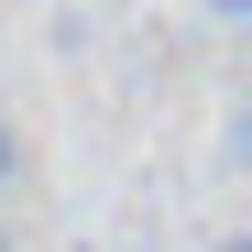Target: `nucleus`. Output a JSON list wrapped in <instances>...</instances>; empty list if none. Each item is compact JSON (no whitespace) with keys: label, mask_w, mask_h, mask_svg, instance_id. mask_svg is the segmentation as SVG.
<instances>
[{"label":"nucleus","mask_w":252,"mask_h":252,"mask_svg":"<svg viewBox=\"0 0 252 252\" xmlns=\"http://www.w3.org/2000/svg\"><path fill=\"white\" fill-rule=\"evenodd\" d=\"M11 197H22V132L0 121V208H11Z\"/></svg>","instance_id":"1"},{"label":"nucleus","mask_w":252,"mask_h":252,"mask_svg":"<svg viewBox=\"0 0 252 252\" xmlns=\"http://www.w3.org/2000/svg\"><path fill=\"white\" fill-rule=\"evenodd\" d=\"M197 11H208V22H252V0H197Z\"/></svg>","instance_id":"2"},{"label":"nucleus","mask_w":252,"mask_h":252,"mask_svg":"<svg viewBox=\"0 0 252 252\" xmlns=\"http://www.w3.org/2000/svg\"><path fill=\"white\" fill-rule=\"evenodd\" d=\"M208 252H252V230H208Z\"/></svg>","instance_id":"3"}]
</instances>
